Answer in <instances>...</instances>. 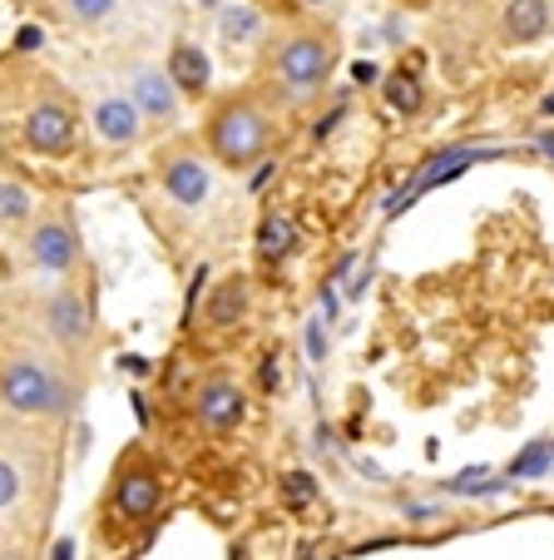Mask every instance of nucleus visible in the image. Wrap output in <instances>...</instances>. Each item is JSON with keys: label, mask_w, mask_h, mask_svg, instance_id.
I'll return each instance as SVG.
<instances>
[{"label": "nucleus", "mask_w": 554, "mask_h": 560, "mask_svg": "<svg viewBox=\"0 0 554 560\" xmlns=\"http://www.w3.org/2000/svg\"><path fill=\"white\" fill-rule=\"evenodd\" d=\"M80 402V387L55 358L40 348L0 352V407L15 417H70Z\"/></svg>", "instance_id": "nucleus-1"}, {"label": "nucleus", "mask_w": 554, "mask_h": 560, "mask_svg": "<svg viewBox=\"0 0 554 560\" xmlns=\"http://www.w3.org/2000/svg\"><path fill=\"white\" fill-rule=\"evenodd\" d=\"M189 5H193V11H203V15H213L219 5H228V0H189Z\"/></svg>", "instance_id": "nucleus-23"}, {"label": "nucleus", "mask_w": 554, "mask_h": 560, "mask_svg": "<svg viewBox=\"0 0 554 560\" xmlns=\"http://www.w3.org/2000/svg\"><path fill=\"white\" fill-rule=\"evenodd\" d=\"M40 328L50 332V342L60 352H84L99 338L95 307H90V298H84L74 283H60L55 293L40 298Z\"/></svg>", "instance_id": "nucleus-5"}, {"label": "nucleus", "mask_w": 554, "mask_h": 560, "mask_svg": "<svg viewBox=\"0 0 554 560\" xmlns=\"http://www.w3.org/2000/svg\"><path fill=\"white\" fill-rule=\"evenodd\" d=\"M60 11L80 31H99V25H109L119 15V0H60Z\"/></svg>", "instance_id": "nucleus-18"}, {"label": "nucleus", "mask_w": 554, "mask_h": 560, "mask_svg": "<svg viewBox=\"0 0 554 560\" xmlns=\"http://www.w3.org/2000/svg\"><path fill=\"white\" fill-rule=\"evenodd\" d=\"M164 70H168V80L184 90V100H203L213 90V60L199 40H174Z\"/></svg>", "instance_id": "nucleus-12"}, {"label": "nucleus", "mask_w": 554, "mask_h": 560, "mask_svg": "<svg viewBox=\"0 0 554 560\" xmlns=\"http://www.w3.org/2000/svg\"><path fill=\"white\" fill-rule=\"evenodd\" d=\"M35 219V194L21 179H0V229H15V223Z\"/></svg>", "instance_id": "nucleus-17"}, {"label": "nucleus", "mask_w": 554, "mask_h": 560, "mask_svg": "<svg viewBox=\"0 0 554 560\" xmlns=\"http://www.w3.org/2000/svg\"><path fill=\"white\" fill-rule=\"evenodd\" d=\"M272 149V115L252 95H228L209 109V154L223 170H248Z\"/></svg>", "instance_id": "nucleus-3"}, {"label": "nucleus", "mask_w": 554, "mask_h": 560, "mask_svg": "<svg viewBox=\"0 0 554 560\" xmlns=\"http://www.w3.org/2000/svg\"><path fill=\"white\" fill-rule=\"evenodd\" d=\"M327 348H332V342H327V317H313V323H307V358L322 368V362H327Z\"/></svg>", "instance_id": "nucleus-22"}, {"label": "nucleus", "mask_w": 554, "mask_h": 560, "mask_svg": "<svg viewBox=\"0 0 554 560\" xmlns=\"http://www.w3.org/2000/svg\"><path fill=\"white\" fill-rule=\"evenodd\" d=\"M125 90L144 115V129H174L184 119V90L168 80V70L158 60H134L125 70Z\"/></svg>", "instance_id": "nucleus-7"}, {"label": "nucleus", "mask_w": 554, "mask_h": 560, "mask_svg": "<svg viewBox=\"0 0 554 560\" xmlns=\"http://www.w3.org/2000/svg\"><path fill=\"white\" fill-rule=\"evenodd\" d=\"M25 264L50 278L74 273V264H80V233H74V223L64 213H40L25 229Z\"/></svg>", "instance_id": "nucleus-8"}, {"label": "nucleus", "mask_w": 554, "mask_h": 560, "mask_svg": "<svg viewBox=\"0 0 554 560\" xmlns=\"http://www.w3.org/2000/svg\"><path fill=\"white\" fill-rule=\"evenodd\" d=\"M21 491H25V471H21V462H15L11 452H0V511H11L15 501H21Z\"/></svg>", "instance_id": "nucleus-20"}, {"label": "nucleus", "mask_w": 554, "mask_h": 560, "mask_svg": "<svg viewBox=\"0 0 554 560\" xmlns=\"http://www.w3.org/2000/svg\"><path fill=\"white\" fill-rule=\"evenodd\" d=\"M243 313H248V278L243 273H233V278H223V288L209 298V323L213 328H233V323H243Z\"/></svg>", "instance_id": "nucleus-15"}, {"label": "nucleus", "mask_w": 554, "mask_h": 560, "mask_svg": "<svg viewBox=\"0 0 554 560\" xmlns=\"http://www.w3.org/2000/svg\"><path fill=\"white\" fill-rule=\"evenodd\" d=\"M337 70V35L327 25H293L272 40L268 55V85L293 105H307L327 90Z\"/></svg>", "instance_id": "nucleus-2"}, {"label": "nucleus", "mask_w": 554, "mask_h": 560, "mask_svg": "<svg viewBox=\"0 0 554 560\" xmlns=\"http://www.w3.org/2000/svg\"><path fill=\"white\" fill-rule=\"evenodd\" d=\"M283 501H287V506H313V501H317V476L313 471H287L283 476Z\"/></svg>", "instance_id": "nucleus-21"}, {"label": "nucleus", "mask_w": 554, "mask_h": 560, "mask_svg": "<svg viewBox=\"0 0 554 560\" xmlns=\"http://www.w3.org/2000/svg\"><path fill=\"white\" fill-rule=\"evenodd\" d=\"M297 248V229L287 213H268L258 229V254L268 258V264H278V258H287Z\"/></svg>", "instance_id": "nucleus-16"}, {"label": "nucleus", "mask_w": 554, "mask_h": 560, "mask_svg": "<svg viewBox=\"0 0 554 560\" xmlns=\"http://www.w3.org/2000/svg\"><path fill=\"white\" fill-rule=\"evenodd\" d=\"M213 40L223 45L228 55H243L262 40V11L248 5V0H228L213 11Z\"/></svg>", "instance_id": "nucleus-13"}, {"label": "nucleus", "mask_w": 554, "mask_h": 560, "mask_svg": "<svg viewBox=\"0 0 554 560\" xmlns=\"http://www.w3.org/2000/svg\"><path fill=\"white\" fill-rule=\"evenodd\" d=\"M149 5H168V0H149Z\"/></svg>", "instance_id": "nucleus-25"}, {"label": "nucleus", "mask_w": 554, "mask_h": 560, "mask_svg": "<svg viewBox=\"0 0 554 560\" xmlns=\"http://www.w3.org/2000/svg\"><path fill=\"white\" fill-rule=\"evenodd\" d=\"M154 174L158 189L174 209H203L213 199V154L199 149V139H174L154 154Z\"/></svg>", "instance_id": "nucleus-4"}, {"label": "nucleus", "mask_w": 554, "mask_h": 560, "mask_svg": "<svg viewBox=\"0 0 554 560\" xmlns=\"http://www.w3.org/2000/svg\"><path fill=\"white\" fill-rule=\"evenodd\" d=\"M193 412H199V422L209 427V432H233V427H243V417H248V392L219 372V377H209L199 387Z\"/></svg>", "instance_id": "nucleus-11"}, {"label": "nucleus", "mask_w": 554, "mask_h": 560, "mask_svg": "<svg viewBox=\"0 0 554 560\" xmlns=\"http://www.w3.org/2000/svg\"><path fill=\"white\" fill-rule=\"evenodd\" d=\"M84 119H90V135H95L99 149H134L139 135H144V115H139V105L129 100V90H95V100H90V109H84Z\"/></svg>", "instance_id": "nucleus-10"}, {"label": "nucleus", "mask_w": 554, "mask_h": 560, "mask_svg": "<svg viewBox=\"0 0 554 560\" xmlns=\"http://www.w3.org/2000/svg\"><path fill=\"white\" fill-rule=\"evenodd\" d=\"M550 31V0H505L500 35L510 45H534Z\"/></svg>", "instance_id": "nucleus-14"}, {"label": "nucleus", "mask_w": 554, "mask_h": 560, "mask_svg": "<svg viewBox=\"0 0 554 560\" xmlns=\"http://www.w3.org/2000/svg\"><path fill=\"white\" fill-rule=\"evenodd\" d=\"M21 135L35 154L64 159L74 149V135H80V115H74V105L64 95L45 90L40 100H31V105L21 109Z\"/></svg>", "instance_id": "nucleus-6"}, {"label": "nucleus", "mask_w": 554, "mask_h": 560, "mask_svg": "<svg viewBox=\"0 0 554 560\" xmlns=\"http://www.w3.org/2000/svg\"><path fill=\"white\" fill-rule=\"evenodd\" d=\"M158 501H164V471L149 466L144 456H129L115 471V487H109V506L125 526H144L158 516Z\"/></svg>", "instance_id": "nucleus-9"}, {"label": "nucleus", "mask_w": 554, "mask_h": 560, "mask_svg": "<svg viewBox=\"0 0 554 560\" xmlns=\"http://www.w3.org/2000/svg\"><path fill=\"white\" fill-rule=\"evenodd\" d=\"M307 11H337V0H303Z\"/></svg>", "instance_id": "nucleus-24"}, {"label": "nucleus", "mask_w": 554, "mask_h": 560, "mask_svg": "<svg viewBox=\"0 0 554 560\" xmlns=\"http://www.w3.org/2000/svg\"><path fill=\"white\" fill-rule=\"evenodd\" d=\"M381 95H387V105L397 109V115H416L421 109V85L411 74H387V80H381Z\"/></svg>", "instance_id": "nucleus-19"}]
</instances>
